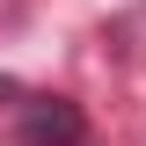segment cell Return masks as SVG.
<instances>
[{
    "mask_svg": "<svg viewBox=\"0 0 146 146\" xmlns=\"http://www.w3.org/2000/svg\"><path fill=\"white\" fill-rule=\"evenodd\" d=\"M15 139L22 146H88V110L73 95H22L15 102Z\"/></svg>",
    "mask_w": 146,
    "mask_h": 146,
    "instance_id": "6da1fadb",
    "label": "cell"
},
{
    "mask_svg": "<svg viewBox=\"0 0 146 146\" xmlns=\"http://www.w3.org/2000/svg\"><path fill=\"white\" fill-rule=\"evenodd\" d=\"M22 95H29V88H22L15 73H0V110H15V102H22Z\"/></svg>",
    "mask_w": 146,
    "mask_h": 146,
    "instance_id": "7a4b0ae2",
    "label": "cell"
}]
</instances>
